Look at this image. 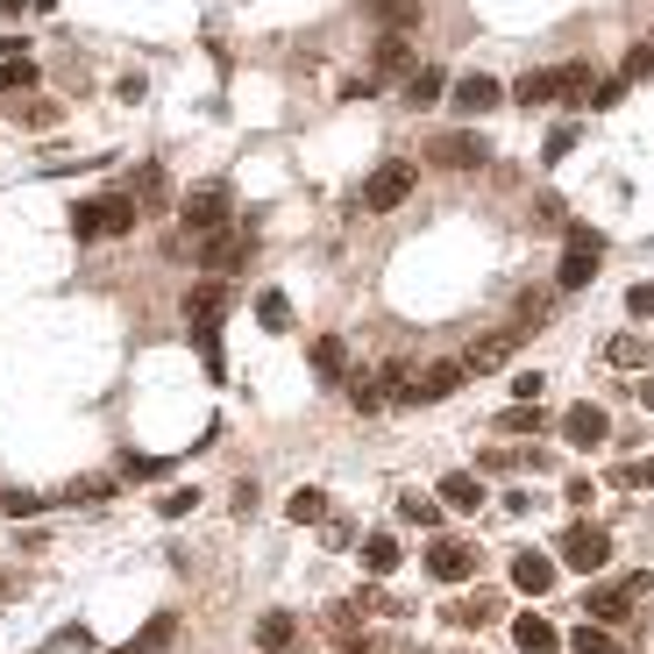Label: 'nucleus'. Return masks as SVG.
<instances>
[{
  "mask_svg": "<svg viewBox=\"0 0 654 654\" xmlns=\"http://www.w3.org/2000/svg\"><path fill=\"white\" fill-rule=\"evenodd\" d=\"M135 221H143V200H135V192H108V200L71 207V235H79V242H100V235H135Z\"/></svg>",
  "mask_w": 654,
  "mask_h": 654,
  "instance_id": "nucleus-1",
  "label": "nucleus"
},
{
  "mask_svg": "<svg viewBox=\"0 0 654 654\" xmlns=\"http://www.w3.org/2000/svg\"><path fill=\"white\" fill-rule=\"evenodd\" d=\"M598 256H605V235H598V228H569V235H562L555 285H562V292H584V285L598 278Z\"/></svg>",
  "mask_w": 654,
  "mask_h": 654,
  "instance_id": "nucleus-2",
  "label": "nucleus"
},
{
  "mask_svg": "<svg viewBox=\"0 0 654 654\" xmlns=\"http://www.w3.org/2000/svg\"><path fill=\"white\" fill-rule=\"evenodd\" d=\"M413 164H399V157H391V164H377V171H370V186H363V214H391V207H406V200H413Z\"/></svg>",
  "mask_w": 654,
  "mask_h": 654,
  "instance_id": "nucleus-3",
  "label": "nucleus"
},
{
  "mask_svg": "<svg viewBox=\"0 0 654 654\" xmlns=\"http://www.w3.org/2000/svg\"><path fill=\"white\" fill-rule=\"evenodd\" d=\"M641 598H647V576H627V584L590 590V598H584V612H590V627H619V619H627Z\"/></svg>",
  "mask_w": 654,
  "mask_h": 654,
  "instance_id": "nucleus-4",
  "label": "nucleus"
},
{
  "mask_svg": "<svg viewBox=\"0 0 654 654\" xmlns=\"http://www.w3.org/2000/svg\"><path fill=\"white\" fill-rule=\"evenodd\" d=\"M562 562H569V569H605V562H612V534H605V526H569V534H562Z\"/></svg>",
  "mask_w": 654,
  "mask_h": 654,
  "instance_id": "nucleus-5",
  "label": "nucleus"
},
{
  "mask_svg": "<svg viewBox=\"0 0 654 654\" xmlns=\"http://www.w3.org/2000/svg\"><path fill=\"white\" fill-rule=\"evenodd\" d=\"M428 157L441 164V171H477V164L491 157V143H484L477 129H455V135H441V143L428 149Z\"/></svg>",
  "mask_w": 654,
  "mask_h": 654,
  "instance_id": "nucleus-6",
  "label": "nucleus"
},
{
  "mask_svg": "<svg viewBox=\"0 0 654 654\" xmlns=\"http://www.w3.org/2000/svg\"><path fill=\"white\" fill-rule=\"evenodd\" d=\"M463 385H469V363L463 356H455V363H428V370L413 377V399L420 406H441V399H455Z\"/></svg>",
  "mask_w": 654,
  "mask_h": 654,
  "instance_id": "nucleus-7",
  "label": "nucleus"
},
{
  "mask_svg": "<svg viewBox=\"0 0 654 654\" xmlns=\"http://www.w3.org/2000/svg\"><path fill=\"white\" fill-rule=\"evenodd\" d=\"M221 221H228V186L221 178L200 186V192H186V228L192 235H221Z\"/></svg>",
  "mask_w": 654,
  "mask_h": 654,
  "instance_id": "nucleus-8",
  "label": "nucleus"
},
{
  "mask_svg": "<svg viewBox=\"0 0 654 654\" xmlns=\"http://www.w3.org/2000/svg\"><path fill=\"white\" fill-rule=\"evenodd\" d=\"M491 108H506V86L498 79H484V71H469V79H455V114H491Z\"/></svg>",
  "mask_w": 654,
  "mask_h": 654,
  "instance_id": "nucleus-9",
  "label": "nucleus"
},
{
  "mask_svg": "<svg viewBox=\"0 0 654 654\" xmlns=\"http://www.w3.org/2000/svg\"><path fill=\"white\" fill-rule=\"evenodd\" d=\"M428 569L441 576V584H463V576H477V547H469V541H434V555H428Z\"/></svg>",
  "mask_w": 654,
  "mask_h": 654,
  "instance_id": "nucleus-10",
  "label": "nucleus"
},
{
  "mask_svg": "<svg viewBox=\"0 0 654 654\" xmlns=\"http://www.w3.org/2000/svg\"><path fill=\"white\" fill-rule=\"evenodd\" d=\"M512 348H520V328H498V334H484V342H469V377H484V370H498V363H512Z\"/></svg>",
  "mask_w": 654,
  "mask_h": 654,
  "instance_id": "nucleus-11",
  "label": "nucleus"
},
{
  "mask_svg": "<svg viewBox=\"0 0 654 654\" xmlns=\"http://www.w3.org/2000/svg\"><path fill=\"white\" fill-rule=\"evenodd\" d=\"M562 441H569V448H598L605 441V406H569V413H562Z\"/></svg>",
  "mask_w": 654,
  "mask_h": 654,
  "instance_id": "nucleus-12",
  "label": "nucleus"
},
{
  "mask_svg": "<svg viewBox=\"0 0 654 654\" xmlns=\"http://www.w3.org/2000/svg\"><path fill=\"white\" fill-rule=\"evenodd\" d=\"M512 584H520L526 598H547V590H555V562L526 547V555H512Z\"/></svg>",
  "mask_w": 654,
  "mask_h": 654,
  "instance_id": "nucleus-13",
  "label": "nucleus"
},
{
  "mask_svg": "<svg viewBox=\"0 0 654 654\" xmlns=\"http://www.w3.org/2000/svg\"><path fill=\"white\" fill-rule=\"evenodd\" d=\"M370 8V22L385 29V36H406V29H420V0H363Z\"/></svg>",
  "mask_w": 654,
  "mask_h": 654,
  "instance_id": "nucleus-14",
  "label": "nucleus"
},
{
  "mask_svg": "<svg viewBox=\"0 0 654 654\" xmlns=\"http://www.w3.org/2000/svg\"><path fill=\"white\" fill-rule=\"evenodd\" d=\"M434 498H441V506H448V512H477V506H484V484L469 477V469H448Z\"/></svg>",
  "mask_w": 654,
  "mask_h": 654,
  "instance_id": "nucleus-15",
  "label": "nucleus"
},
{
  "mask_svg": "<svg viewBox=\"0 0 654 654\" xmlns=\"http://www.w3.org/2000/svg\"><path fill=\"white\" fill-rule=\"evenodd\" d=\"M512 641H520L526 654H555V647H562V633L547 627L541 612H520V619H512Z\"/></svg>",
  "mask_w": 654,
  "mask_h": 654,
  "instance_id": "nucleus-16",
  "label": "nucleus"
},
{
  "mask_svg": "<svg viewBox=\"0 0 654 654\" xmlns=\"http://www.w3.org/2000/svg\"><path fill=\"white\" fill-rule=\"evenodd\" d=\"M590 65H555V100L562 108H590Z\"/></svg>",
  "mask_w": 654,
  "mask_h": 654,
  "instance_id": "nucleus-17",
  "label": "nucleus"
},
{
  "mask_svg": "<svg viewBox=\"0 0 654 654\" xmlns=\"http://www.w3.org/2000/svg\"><path fill=\"white\" fill-rule=\"evenodd\" d=\"M292 641H299V619L292 612H264V619H256V647H264V654H285Z\"/></svg>",
  "mask_w": 654,
  "mask_h": 654,
  "instance_id": "nucleus-18",
  "label": "nucleus"
},
{
  "mask_svg": "<svg viewBox=\"0 0 654 654\" xmlns=\"http://www.w3.org/2000/svg\"><path fill=\"white\" fill-rule=\"evenodd\" d=\"M441 93H448V79H441L434 65H413V71H406V108H434Z\"/></svg>",
  "mask_w": 654,
  "mask_h": 654,
  "instance_id": "nucleus-19",
  "label": "nucleus"
},
{
  "mask_svg": "<svg viewBox=\"0 0 654 654\" xmlns=\"http://www.w3.org/2000/svg\"><path fill=\"white\" fill-rule=\"evenodd\" d=\"M242 256H250V235H207V270H214V278H228Z\"/></svg>",
  "mask_w": 654,
  "mask_h": 654,
  "instance_id": "nucleus-20",
  "label": "nucleus"
},
{
  "mask_svg": "<svg viewBox=\"0 0 654 654\" xmlns=\"http://www.w3.org/2000/svg\"><path fill=\"white\" fill-rule=\"evenodd\" d=\"M363 569H370V576H391V569H399V541H391V534H370V541H363Z\"/></svg>",
  "mask_w": 654,
  "mask_h": 654,
  "instance_id": "nucleus-21",
  "label": "nucleus"
},
{
  "mask_svg": "<svg viewBox=\"0 0 654 654\" xmlns=\"http://www.w3.org/2000/svg\"><path fill=\"white\" fill-rule=\"evenodd\" d=\"M313 370H321V377L348 370V342H342V334H321V342H313Z\"/></svg>",
  "mask_w": 654,
  "mask_h": 654,
  "instance_id": "nucleus-22",
  "label": "nucleus"
},
{
  "mask_svg": "<svg viewBox=\"0 0 654 654\" xmlns=\"http://www.w3.org/2000/svg\"><path fill=\"white\" fill-rule=\"evenodd\" d=\"M512 100H520V108H547V100H555V71H526V79L512 86Z\"/></svg>",
  "mask_w": 654,
  "mask_h": 654,
  "instance_id": "nucleus-23",
  "label": "nucleus"
},
{
  "mask_svg": "<svg viewBox=\"0 0 654 654\" xmlns=\"http://www.w3.org/2000/svg\"><path fill=\"white\" fill-rule=\"evenodd\" d=\"M14 121H22V129H57L65 108H57V100H14Z\"/></svg>",
  "mask_w": 654,
  "mask_h": 654,
  "instance_id": "nucleus-24",
  "label": "nucleus"
},
{
  "mask_svg": "<svg viewBox=\"0 0 654 654\" xmlns=\"http://www.w3.org/2000/svg\"><path fill=\"white\" fill-rule=\"evenodd\" d=\"M221 307H228L221 285H200V292H186V321H221Z\"/></svg>",
  "mask_w": 654,
  "mask_h": 654,
  "instance_id": "nucleus-25",
  "label": "nucleus"
},
{
  "mask_svg": "<svg viewBox=\"0 0 654 654\" xmlns=\"http://www.w3.org/2000/svg\"><path fill=\"white\" fill-rule=\"evenodd\" d=\"M569 654H619V641H612L605 627H590V619H584V627L569 633Z\"/></svg>",
  "mask_w": 654,
  "mask_h": 654,
  "instance_id": "nucleus-26",
  "label": "nucleus"
},
{
  "mask_svg": "<svg viewBox=\"0 0 654 654\" xmlns=\"http://www.w3.org/2000/svg\"><path fill=\"white\" fill-rule=\"evenodd\" d=\"M256 321H264L270 334H285V328H292V299H285V292H264V299H256Z\"/></svg>",
  "mask_w": 654,
  "mask_h": 654,
  "instance_id": "nucleus-27",
  "label": "nucleus"
},
{
  "mask_svg": "<svg viewBox=\"0 0 654 654\" xmlns=\"http://www.w3.org/2000/svg\"><path fill=\"white\" fill-rule=\"evenodd\" d=\"M285 512H292L299 526H307V520H328V491H313V484H299V491H292V506H285Z\"/></svg>",
  "mask_w": 654,
  "mask_h": 654,
  "instance_id": "nucleus-28",
  "label": "nucleus"
},
{
  "mask_svg": "<svg viewBox=\"0 0 654 654\" xmlns=\"http://www.w3.org/2000/svg\"><path fill=\"white\" fill-rule=\"evenodd\" d=\"M399 520L428 534V526H441V506H434V498H420V491H413V498H399Z\"/></svg>",
  "mask_w": 654,
  "mask_h": 654,
  "instance_id": "nucleus-29",
  "label": "nucleus"
},
{
  "mask_svg": "<svg viewBox=\"0 0 654 654\" xmlns=\"http://www.w3.org/2000/svg\"><path fill=\"white\" fill-rule=\"evenodd\" d=\"M29 86H36V65H29V57H22V65H14V57H8V65H0V100L29 93Z\"/></svg>",
  "mask_w": 654,
  "mask_h": 654,
  "instance_id": "nucleus-30",
  "label": "nucleus"
},
{
  "mask_svg": "<svg viewBox=\"0 0 654 654\" xmlns=\"http://www.w3.org/2000/svg\"><path fill=\"white\" fill-rule=\"evenodd\" d=\"M491 612H498V598H469V605H448V619H455V627H484Z\"/></svg>",
  "mask_w": 654,
  "mask_h": 654,
  "instance_id": "nucleus-31",
  "label": "nucleus"
},
{
  "mask_svg": "<svg viewBox=\"0 0 654 654\" xmlns=\"http://www.w3.org/2000/svg\"><path fill=\"white\" fill-rule=\"evenodd\" d=\"M605 363H619V370H633V363H641V334H612V348H605Z\"/></svg>",
  "mask_w": 654,
  "mask_h": 654,
  "instance_id": "nucleus-32",
  "label": "nucleus"
},
{
  "mask_svg": "<svg viewBox=\"0 0 654 654\" xmlns=\"http://www.w3.org/2000/svg\"><path fill=\"white\" fill-rule=\"evenodd\" d=\"M633 79H654V36L627 51V86H633Z\"/></svg>",
  "mask_w": 654,
  "mask_h": 654,
  "instance_id": "nucleus-33",
  "label": "nucleus"
},
{
  "mask_svg": "<svg viewBox=\"0 0 654 654\" xmlns=\"http://www.w3.org/2000/svg\"><path fill=\"white\" fill-rule=\"evenodd\" d=\"M498 428H506V434H541V406H512Z\"/></svg>",
  "mask_w": 654,
  "mask_h": 654,
  "instance_id": "nucleus-34",
  "label": "nucleus"
},
{
  "mask_svg": "<svg viewBox=\"0 0 654 654\" xmlns=\"http://www.w3.org/2000/svg\"><path fill=\"white\" fill-rule=\"evenodd\" d=\"M619 100H627V79H598V86H590V108H619Z\"/></svg>",
  "mask_w": 654,
  "mask_h": 654,
  "instance_id": "nucleus-35",
  "label": "nucleus"
},
{
  "mask_svg": "<svg viewBox=\"0 0 654 654\" xmlns=\"http://www.w3.org/2000/svg\"><path fill=\"white\" fill-rule=\"evenodd\" d=\"M192 506H200V491H164V498H157V512H164V520H186Z\"/></svg>",
  "mask_w": 654,
  "mask_h": 654,
  "instance_id": "nucleus-36",
  "label": "nucleus"
},
{
  "mask_svg": "<svg viewBox=\"0 0 654 654\" xmlns=\"http://www.w3.org/2000/svg\"><path fill=\"white\" fill-rule=\"evenodd\" d=\"M406 57H413V51H406V36H385V43H377V65H385V71H406Z\"/></svg>",
  "mask_w": 654,
  "mask_h": 654,
  "instance_id": "nucleus-37",
  "label": "nucleus"
},
{
  "mask_svg": "<svg viewBox=\"0 0 654 654\" xmlns=\"http://www.w3.org/2000/svg\"><path fill=\"white\" fill-rule=\"evenodd\" d=\"M541 385H547L541 370H520V377H512V399H520V406H541Z\"/></svg>",
  "mask_w": 654,
  "mask_h": 654,
  "instance_id": "nucleus-38",
  "label": "nucleus"
},
{
  "mask_svg": "<svg viewBox=\"0 0 654 654\" xmlns=\"http://www.w3.org/2000/svg\"><path fill=\"white\" fill-rule=\"evenodd\" d=\"M0 506H8L14 520H36V512H43V498H36V491H8V498H0Z\"/></svg>",
  "mask_w": 654,
  "mask_h": 654,
  "instance_id": "nucleus-39",
  "label": "nucleus"
},
{
  "mask_svg": "<svg viewBox=\"0 0 654 654\" xmlns=\"http://www.w3.org/2000/svg\"><path fill=\"white\" fill-rule=\"evenodd\" d=\"M135 200L157 207V200H164V171H143V178H135Z\"/></svg>",
  "mask_w": 654,
  "mask_h": 654,
  "instance_id": "nucleus-40",
  "label": "nucleus"
},
{
  "mask_svg": "<svg viewBox=\"0 0 654 654\" xmlns=\"http://www.w3.org/2000/svg\"><path fill=\"white\" fill-rule=\"evenodd\" d=\"M627 313H633V321H647V313H654V285H633V292H627Z\"/></svg>",
  "mask_w": 654,
  "mask_h": 654,
  "instance_id": "nucleus-41",
  "label": "nucleus"
},
{
  "mask_svg": "<svg viewBox=\"0 0 654 654\" xmlns=\"http://www.w3.org/2000/svg\"><path fill=\"white\" fill-rule=\"evenodd\" d=\"M569 149H576V129H555V135H547V164L569 157Z\"/></svg>",
  "mask_w": 654,
  "mask_h": 654,
  "instance_id": "nucleus-42",
  "label": "nucleus"
},
{
  "mask_svg": "<svg viewBox=\"0 0 654 654\" xmlns=\"http://www.w3.org/2000/svg\"><path fill=\"white\" fill-rule=\"evenodd\" d=\"M562 498H569V506H590V498H598V484H590V477H569V491H562Z\"/></svg>",
  "mask_w": 654,
  "mask_h": 654,
  "instance_id": "nucleus-43",
  "label": "nucleus"
},
{
  "mask_svg": "<svg viewBox=\"0 0 654 654\" xmlns=\"http://www.w3.org/2000/svg\"><path fill=\"white\" fill-rule=\"evenodd\" d=\"M641 406H647V413H654V377H641Z\"/></svg>",
  "mask_w": 654,
  "mask_h": 654,
  "instance_id": "nucleus-44",
  "label": "nucleus"
},
{
  "mask_svg": "<svg viewBox=\"0 0 654 654\" xmlns=\"http://www.w3.org/2000/svg\"><path fill=\"white\" fill-rule=\"evenodd\" d=\"M0 8H8V14H22V8H36V0H0Z\"/></svg>",
  "mask_w": 654,
  "mask_h": 654,
  "instance_id": "nucleus-45",
  "label": "nucleus"
},
{
  "mask_svg": "<svg viewBox=\"0 0 654 654\" xmlns=\"http://www.w3.org/2000/svg\"><path fill=\"white\" fill-rule=\"evenodd\" d=\"M0 598H14V576L8 569H0Z\"/></svg>",
  "mask_w": 654,
  "mask_h": 654,
  "instance_id": "nucleus-46",
  "label": "nucleus"
},
{
  "mask_svg": "<svg viewBox=\"0 0 654 654\" xmlns=\"http://www.w3.org/2000/svg\"><path fill=\"white\" fill-rule=\"evenodd\" d=\"M641 484H654V455H647V463H641Z\"/></svg>",
  "mask_w": 654,
  "mask_h": 654,
  "instance_id": "nucleus-47",
  "label": "nucleus"
},
{
  "mask_svg": "<svg viewBox=\"0 0 654 654\" xmlns=\"http://www.w3.org/2000/svg\"><path fill=\"white\" fill-rule=\"evenodd\" d=\"M36 8H57V0H36Z\"/></svg>",
  "mask_w": 654,
  "mask_h": 654,
  "instance_id": "nucleus-48",
  "label": "nucleus"
}]
</instances>
